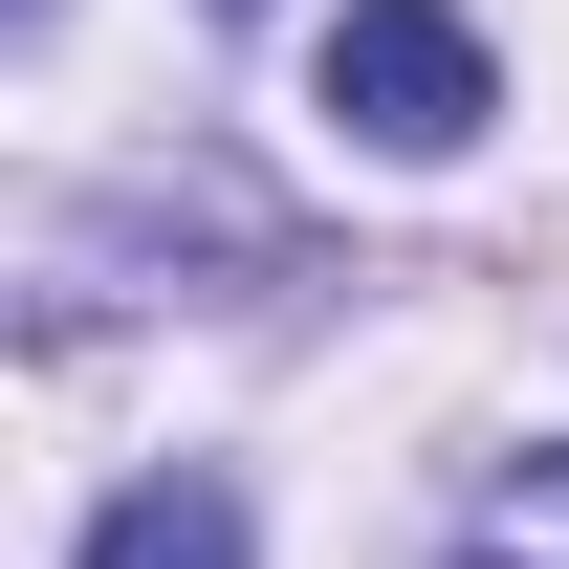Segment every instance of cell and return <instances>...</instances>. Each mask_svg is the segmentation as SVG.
Returning <instances> with one entry per match:
<instances>
[{"label":"cell","instance_id":"6da1fadb","mask_svg":"<svg viewBox=\"0 0 569 569\" xmlns=\"http://www.w3.org/2000/svg\"><path fill=\"white\" fill-rule=\"evenodd\" d=\"M329 110H351L372 153H460L503 110L482 88V22H438V0H351V22H329Z\"/></svg>","mask_w":569,"mask_h":569},{"label":"cell","instance_id":"7a4b0ae2","mask_svg":"<svg viewBox=\"0 0 569 569\" xmlns=\"http://www.w3.org/2000/svg\"><path fill=\"white\" fill-rule=\"evenodd\" d=\"M88 569H241V503H219L198 460H176V482H132L110 526H88Z\"/></svg>","mask_w":569,"mask_h":569},{"label":"cell","instance_id":"3957f363","mask_svg":"<svg viewBox=\"0 0 569 569\" xmlns=\"http://www.w3.org/2000/svg\"><path fill=\"white\" fill-rule=\"evenodd\" d=\"M460 569H569V438H548V460H503V482L460 503Z\"/></svg>","mask_w":569,"mask_h":569}]
</instances>
